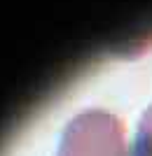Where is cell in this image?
I'll list each match as a JSON object with an SVG mask.
<instances>
[{
    "mask_svg": "<svg viewBox=\"0 0 152 156\" xmlns=\"http://www.w3.org/2000/svg\"><path fill=\"white\" fill-rule=\"evenodd\" d=\"M56 156H129L124 124L106 110H84L66 124Z\"/></svg>",
    "mask_w": 152,
    "mask_h": 156,
    "instance_id": "obj_1",
    "label": "cell"
},
{
    "mask_svg": "<svg viewBox=\"0 0 152 156\" xmlns=\"http://www.w3.org/2000/svg\"><path fill=\"white\" fill-rule=\"evenodd\" d=\"M129 156H152V105L143 112Z\"/></svg>",
    "mask_w": 152,
    "mask_h": 156,
    "instance_id": "obj_2",
    "label": "cell"
}]
</instances>
